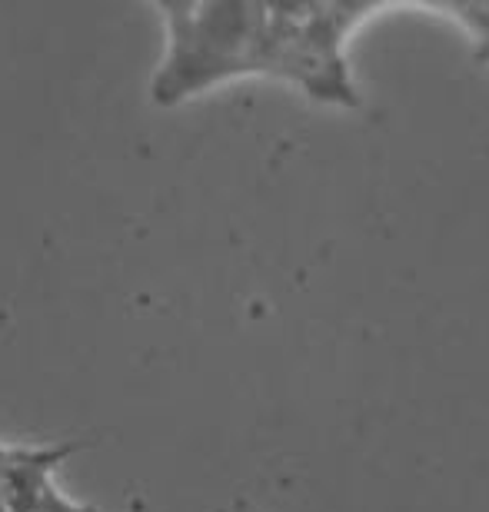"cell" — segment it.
<instances>
[{"label":"cell","instance_id":"obj_1","mask_svg":"<svg viewBox=\"0 0 489 512\" xmlns=\"http://www.w3.org/2000/svg\"><path fill=\"white\" fill-rule=\"evenodd\" d=\"M167 57L157 67L150 94L170 107L203 87L243 70L283 67V27H270V10L247 4H163Z\"/></svg>","mask_w":489,"mask_h":512},{"label":"cell","instance_id":"obj_2","mask_svg":"<svg viewBox=\"0 0 489 512\" xmlns=\"http://www.w3.org/2000/svg\"><path fill=\"white\" fill-rule=\"evenodd\" d=\"M74 453V443L64 446H0V496L10 512H34L44 493L54 486L50 473Z\"/></svg>","mask_w":489,"mask_h":512},{"label":"cell","instance_id":"obj_3","mask_svg":"<svg viewBox=\"0 0 489 512\" xmlns=\"http://www.w3.org/2000/svg\"><path fill=\"white\" fill-rule=\"evenodd\" d=\"M34 512H97V509L94 506H80V503H74V499H67L64 493H60L57 486H50Z\"/></svg>","mask_w":489,"mask_h":512},{"label":"cell","instance_id":"obj_4","mask_svg":"<svg viewBox=\"0 0 489 512\" xmlns=\"http://www.w3.org/2000/svg\"><path fill=\"white\" fill-rule=\"evenodd\" d=\"M0 512H10V509H7V503H4V496H0Z\"/></svg>","mask_w":489,"mask_h":512}]
</instances>
